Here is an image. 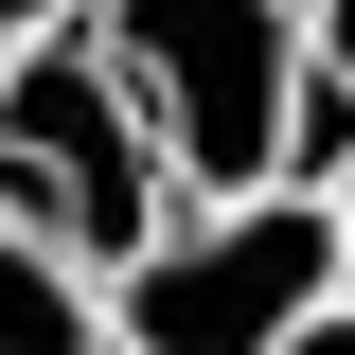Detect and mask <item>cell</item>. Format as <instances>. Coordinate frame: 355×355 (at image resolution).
Segmentation results:
<instances>
[{"instance_id": "1", "label": "cell", "mask_w": 355, "mask_h": 355, "mask_svg": "<svg viewBox=\"0 0 355 355\" xmlns=\"http://www.w3.org/2000/svg\"><path fill=\"white\" fill-rule=\"evenodd\" d=\"M89 53L125 71L142 142L178 160V196H249V178H302V0H89Z\"/></svg>"}, {"instance_id": "2", "label": "cell", "mask_w": 355, "mask_h": 355, "mask_svg": "<svg viewBox=\"0 0 355 355\" xmlns=\"http://www.w3.org/2000/svg\"><path fill=\"white\" fill-rule=\"evenodd\" d=\"M338 302V196L249 178V196H178L107 266V355H284Z\"/></svg>"}, {"instance_id": "3", "label": "cell", "mask_w": 355, "mask_h": 355, "mask_svg": "<svg viewBox=\"0 0 355 355\" xmlns=\"http://www.w3.org/2000/svg\"><path fill=\"white\" fill-rule=\"evenodd\" d=\"M0 214L36 231V249H71L89 284L178 214V160L142 142L125 71H107L71 18H53V36H0Z\"/></svg>"}, {"instance_id": "4", "label": "cell", "mask_w": 355, "mask_h": 355, "mask_svg": "<svg viewBox=\"0 0 355 355\" xmlns=\"http://www.w3.org/2000/svg\"><path fill=\"white\" fill-rule=\"evenodd\" d=\"M0 355H107V284L0 214Z\"/></svg>"}, {"instance_id": "5", "label": "cell", "mask_w": 355, "mask_h": 355, "mask_svg": "<svg viewBox=\"0 0 355 355\" xmlns=\"http://www.w3.org/2000/svg\"><path fill=\"white\" fill-rule=\"evenodd\" d=\"M302 53H320V107H302V160L355 125V0H302Z\"/></svg>"}, {"instance_id": "6", "label": "cell", "mask_w": 355, "mask_h": 355, "mask_svg": "<svg viewBox=\"0 0 355 355\" xmlns=\"http://www.w3.org/2000/svg\"><path fill=\"white\" fill-rule=\"evenodd\" d=\"M302 178H320V196H338V284H355V125H338V142H320V160H302Z\"/></svg>"}, {"instance_id": "7", "label": "cell", "mask_w": 355, "mask_h": 355, "mask_svg": "<svg viewBox=\"0 0 355 355\" xmlns=\"http://www.w3.org/2000/svg\"><path fill=\"white\" fill-rule=\"evenodd\" d=\"M284 355H355V284H338V302H320V320H302Z\"/></svg>"}, {"instance_id": "8", "label": "cell", "mask_w": 355, "mask_h": 355, "mask_svg": "<svg viewBox=\"0 0 355 355\" xmlns=\"http://www.w3.org/2000/svg\"><path fill=\"white\" fill-rule=\"evenodd\" d=\"M53 18H89V0H0V36H53Z\"/></svg>"}]
</instances>
